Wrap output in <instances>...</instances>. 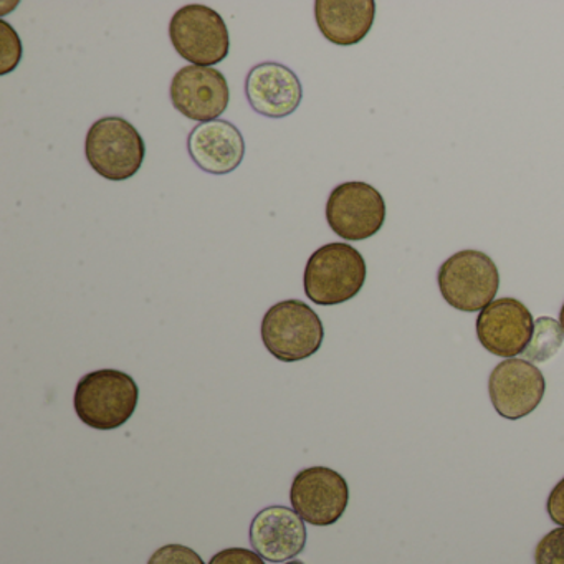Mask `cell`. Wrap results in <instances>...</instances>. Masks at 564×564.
I'll return each instance as SVG.
<instances>
[{
	"instance_id": "1",
	"label": "cell",
	"mask_w": 564,
	"mask_h": 564,
	"mask_svg": "<svg viewBox=\"0 0 564 564\" xmlns=\"http://www.w3.org/2000/svg\"><path fill=\"white\" fill-rule=\"evenodd\" d=\"M140 401V388L117 369L88 372L78 381L74 405L78 419L97 431H113L130 421Z\"/></svg>"
},
{
	"instance_id": "2",
	"label": "cell",
	"mask_w": 564,
	"mask_h": 564,
	"mask_svg": "<svg viewBox=\"0 0 564 564\" xmlns=\"http://www.w3.org/2000/svg\"><path fill=\"white\" fill-rule=\"evenodd\" d=\"M365 257L348 243L319 247L306 263L303 286L319 306H335L355 299L366 282Z\"/></svg>"
},
{
	"instance_id": "3",
	"label": "cell",
	"mask_w": 564,
	"mask_h": 564,
	"mask_svg": "<svg viewBox=\"0 0 564 564\" xmlns=\"http://www.w3.org/2000/svg\"><path fill=\"white\" fill-rule=\"evenodd\" d=\"M267 351L283 362L303 361L322 348L325 328L315 310L302 300L276 303L262 319Z\"/></svg>"
},
{
	"instance_id": "4",
	"label": "cell",
	"mask_w": 564,
	"mask_h": 564,
	"mask_svg": "<svg viewBox=\"0 0 564 564\" xmlns=\"http://www.w3.org/2000/svg\"><path fill=\"white\" fill-rule=\"evenodd\" d=\"M85 156L95 173L107 181L120 183L141 170L147 147L130 121L121 117H105L88 130Z\"/></svg>"
},
{
	"instance_id": "5",
	"label": "cell",
	"mask_w": 564,
	"mask_h": 564,
	"mask_svg": "<svg viewBox=\"0 0 564 564\" xmlns=\"http://www.w3.org/2000/svg\"><path fill=\"white\" fill-rule=\"evenodd\" d=\"M437 283L452 308L475 313L495 302L500 289V273L487 253L462 250L442 263Z\"/></svg>"
},
{
	"instance_id": "6",
	"label": "cell",
	"mask_w": 564,
	"mask_h": 564,
	"mask_svg": "<svg viewBox=\"0 0 564 564\" xmlns=\"http://www.w3.org/2000/svg\"><path fill=\"white\" fill-rule=\"evenodd\" d=\"M170 39L177 54L196 67L213 68L229 55L230 39L226 21L207 6L181 8L171 19Z\"/></svg>"
},
{
	"instance_id": "7",
	"label": "cell",
	"mask_w": 564,
	"mask_h": 564,
	"mask_svg": "<svg viewBox=\"0 0 564 564\" xmlns=\"http://www.w3.org/2000/svg\"><path fill=\"white\" fill-rule=\"evenodd\" d=\"M326 220L341 239L349 242L369 239L384 226V197L362 181L339 184L326 203Z\"/></svg>"
},
{
	"instance_id": "8",
	"label": "cell",
	"mask_w": 564,
	"mask_h": 564,
	"mask_svg": "<svg viewBox=\"0 0 564 564\" xmlns=\"http://www.w3.org/2000/svg\"><path fill=\"white\" fill-rule=\"evenodd\" d=\"M290 501L306 523L332 527L348 508V481L333 468H305L293 478Z\"/></svg>"
},
{
	"instance_id": "9",
	"label": "cell",
	"mask_w": 564,
	"mask_h": 564,
	"mask_svg": "<svg viewBox=\"0 0 564 564\" xmlns=\"http://www.w3.org/2000/svg\"><path fill=\"white\" fill-rule=\"evenodd\" d=\"M546 391L543 372L527 359H505L488 378V395L498 415L518 421L536 411Z\"/></svg>"
},
{
	"instance_id": "10",
	"label": "cell",
	"mask_w": 564,
	"mask_h": 564,
	"mask_svg": "<svg viewBox=\"0 0 564 564\" xmlns=\"http://www.w3.org/2000/svg\"><path fill=\"white\" fill-rule=\"evenodd\" d=\"M477 338L491 355L511 359L523 355L534 332L530 310L517 299H500L481 310L477 318Z\"/></svg>"
},
{
	"instance_id": "11",
	"label": "cell",
	"mask_w": 564,
	"mask_h": 564,
	"mask_svg": "<svg viewBox=\"0 0 564 564\" xmlns=\"http://www.w3.org/2000/svg\"><path fill=\"white\" fill-rule=\"evenodd\" d=\"M173 107L189 120L209 123L226 113L230 101L229 84L216 68H181L171 84Z\"/></svg>"
},
{
	"instance_id": "12",
	"label": "cell",
	"mask_w": 564,
	"mask_h": 564,
	"mask_svg": "<svg viewBox=\"0 0 564 564\" xmlns=\"http://www.w3.org/2000/svg\"><path fill=\"white\" fill-rule=\"evenodd\" d=\"M249 538L260 557L270 563H285L305 550V520L292 508L272 505L253 517Z\"/></svg>"
},
{
	"instance_id": "13",
	"label": "cell",
	"mask_w": 564,
	"mask_h": 564,
	"mask_svg": "<svg viewBox=\"0 0 564 564\" xmlns=\"http://www.w3.org/2000/svg\"><path fill=\"white\" fill-rule=\"evenodd\" d=\"M246 95L262 117L285 118L302 104L303 88L295 72L279 62H263L247 75Z\"/></svg>"
},
{
	"instance_id": "14",
	"label": "cell",
	"mask_w": 564,
	"mask_h": 564,
	"mask_svg": "<svg viewBox=\"0 0 564 564\" xmlns=\"http://www.w3.org/2000/svg\"><path fill=\"white\" fill-rule=\"evenodd\" d=\"M187 151L204 173H234L246 156V141L239 128L226 120L209 121L197 124L187 138Z\"/></svg>"
},
{
	"instance_id": "15",
	"label": "cell",
	"mask_w": 564,
	"mask_h": 564,
	"mask_svg": "<svg viewBox=\"0 0 564 564\" xmlns=\"http://www.w3.org/2000/svg\"><path fill=\"white\" fill-rule=\"evenodd\" d=\"M375 0H316L315 19L326 41L339 47L359 44L371 31Z\"/></svg>"
},
{
	"instance_id": "16",
	"label": "cell",
	"mask_w": 564,
	"mask_h": 564,
	"mask_svg": "<svg viewBox=\"0 0 564 564\" xmlns=\"http://www.w3.org/2000/svg\"><path fill=\"white\" fill-rule=\"evenodd\" d=\"M563 341L564 332L560 322L550 316H541L534 322L533 336L524 349V358L530 362H546L560 351Z\"/></svg>"
},
{
	"instance_id": "17",
	"label": "cell",
	"mask_w": 564,
	"mask_h": 564,
	"mask_svg": "<svg viewBox=\"0 0 564 564\" xmlns=\"http://www.w3.org/2000/svg\"><path fill=\"white\" fill-rule=\"evenodd\" d=\"M0 74L8 75L21 62L22 44L18 32L4 21L0 22Z\"/></svg>"
},
{
	"instance_id": "18",
	"label": "cell",
	"mask_w": 564,
	"mask_h": 564,
	"mask_svg": "<svg viewBox=\"0 0 564 564\" xmlns=\"http://www.w3.org/2000/svg\"><path fill=\"white\" fill-rule=\"evenodd\" d=\"M534 564H564V527L541 538L534 550Z\"/></svg>"
},
{
	"instance_id": "19",
	"label": "cell",
	"mask_w": 564,
	"mask_h": 564,
	"mask_svg": "<svg viewBox=\"0 0 564 564\" xmlns=\"http://www.w3.org/2000/svg\"><path fill=\"white\" fill-rule=\"evenodd\" d=\"M148 564H206L203 557L184 544H166L154 551Z\"/></svg>"
},
{
	"instance_id": "20",
	"label": "cell",
	"mask_w": 564,
	"mask_h": 564,
	"mask_svg": "<svg viewBox=\"0 0 564 564\" xmlns=\"http://www.w3.org/2000/svg\"><path fill=\"white\" fill-rule=\"evenodd\" d=\"M209 564H265V561L246 547H227L214 554Z\"/></svg>"
},
{
	"instance_id": "21",
	"label": "cell",
	"mask_w": 564,
	"mask_h": 564,
	"mask_svg": "<svg viewBox=\"0 0 564 564\" xmlns=\"http://www.w3.org/2000/svg\"><path fill=\"white\" fill-rule=\"evenodd\" d=\"M546 511L553 523L564 527V477L551 490L546 501Z\"/></svg>"
},
{
	"instance_id": "22",
	"label": "cell",
	"mask_w": 564,
	"mask_h": 564,
	"mask_svg": "<svg viewBox=\"0 0 564 564\" xmlns=\"http://www.w3.org/2000/svg\"><path fill=\"white\" fill-rule=\"evenodd\" d=\"M560 325H561V328H563V332H564V303H563V306H561Z\"/></svg>"
},
{
	"instance_id": "23",
	"label": "cell",
	"mask_w": 564,
	"mask_h": 564,
	"mask_svg": "<svg viewBox=\"0 0 564 564\" xmlns=\"http://www.w3.org/2000/svg\"><path fill=\"white\" fill-rule=\"evenodd\" d=\"M286 564H303L302 561H290V563Z\"/></svg>"
}]
</instances>
